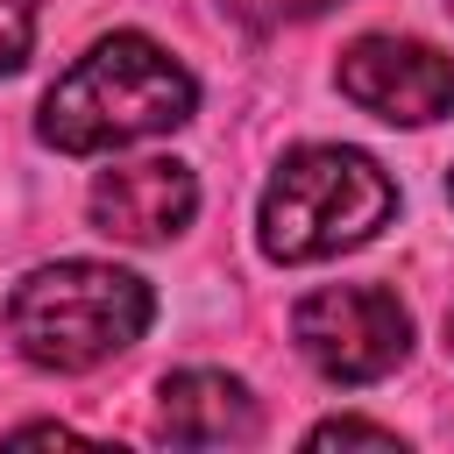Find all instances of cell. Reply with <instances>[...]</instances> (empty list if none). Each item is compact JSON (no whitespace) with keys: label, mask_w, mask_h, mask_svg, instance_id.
<instances>
[{"label":"cell","mask_w":454,"mask_h":454,"mask_svg":"<svg viewBox=\"0 0 454 454\" xmlns=\"http://www.w3.org/2000/svg\"><path fill=\"white\" fill-rule=\"evenodd\" d=\"M192 106H199V85L156 35L114 28L43 92L35 135L64 156H99V149H128L184 128Z\"/></svg>","instance_id":"6da1fadb"},{"label":"cell","mask_w":454,"mask_h":454,"mask_svg":"<svg viewBox=\"0 0 454 454\" xmlns=\"http://www.w3.org/2000/svg\"><path fill=\"white\" fill-rule=\"evenodd\" d=\"M390 213H397V184L369 149L305 142L270 170L255 206V241L270 262H326L362 248Z\"/></svg>","instance_id":"7a4b0ae2"},{"label":"cell","mask_w":454,"mask_h":454,"mask_svg":"<svg viewBox=\"0 0 454 454\" xmlns=\"http://www.w3.org/2000/svg\"><path fill=\"white\" fill-rule=\"evenodd\" d=\"M156 319V298L135 270H114V262H43L14 284L7 298V333L14 348L35 362V369H57V376H78V369H99L114 362L121 348H135Z\"/></svg>","instance_id":"3957f363"},{"label":"cell","mask_w":454,"mask_h":454,"mask_svg":"<svg viewBox=\"0 0 454 454\" xmlns=\"http://www.w3.org/2000/svg\"><path fill=\"white\" fill-rule=\"evenodd\" d=\"M291 333L326 383H383L411 355V312L383 284H326L298 298Z\"/></svg>","instance_id":"277c9868"},{"label":"cell","mask_w":454,"mask_h":454,"mask_svg":"<svg viewBox=\"0 0 454 454\" xmlns=\"http://www.w3.org/2000/svg\"><path fill=\"white\" fill-rule=\"evenodd\" d=\"M340 92L390 121V128H426L440 114H454V57H440L419 35H355L340 50Z\"/></svg>","instance_id":"5b68a950"},{"label":"cell","mask_w":454,"mask_h":454,"mask_svg":"<svg viewBox=\"0 0 454 454\" xmlns=\"http://www.w3.org/2000/svg\"><path fill=\"white\" fill-rule=\"evenodd\" d=\"M85 206H92V227L114 241H170L199 213V177L177 156H142V163L99 170Z\"/></svg>","instance_id":"8992f818"},{"label":"cell","mask_w":454,"mask_h":454,"mask_svg":"<svg viewBox=\"0 0 454 454\" xmlns=\"http://www.w3.org/2000/svg\"><path fill=\"white\" fill-rule=\"evenodd\" d=\"M156 433L170 447H234V440H255V397L227 369H177V376H163Z\"/></svg>","instance_id":"52a82bcc"},{"label":"cell","mask_w":454,"mask_h":454,"mask_svg":"<svg viewBox=\"0 0 454 454\" xmlns=\"http://www.w3.org/2000/svg\"><path fill=\"white\" fill-rule=\"evenodd\" d=\"M241 28H255V35H270V28H291V21H319L326 7H340V0H220Z\"/></svg>","instance_id":"ba28073f"},{"label":"cell","mask_w":454,"mask_h":454,"mask_svg":"<svg viewBox=\"0 0 454 454\" xmlns=\"http://www.w3.org/2000/svg\"><path fill=\"white\" fill-rule=\"evenodd\" d=\"M35 7L43 0H0V78L28 64V50H35Z\"/></svg>","instance_id":"9c48e42d"},{"label":"cell","mask_w":454,"mask_h":454,"mask_svg":"<svg viewBox=\"0 0 454 454\" xmlns=\"http://www.w3.org/2000/svg\"><path fill=\"white\" fill-rule=\"evenodd\" d=\"M305 447H404L390 426H369V419H326L305 433Z\"/></svg>","instance_id":"30bf717a"},{"label":"cell","mask_w":454,"mask_h":454,"mask_svg":"<svg viewBox=\"0 0 454 454\" xmlns=\"http://www.w3.org/2000/svg\"><path fill=\"white\" fill-rule=\"evenodd\" d=\"M447 348H454V312H447Z\"/></svg>","instance_id":"8fae6325"},{"label":"cell","mask_w":454,"mask_h":454,"mask_svg":"<svg viewBox=\"0 0 454 454\" xmlns=\"http://www.w3.org/2000/svg\"><path fill=\"white\" fill-rule=\"evenodd\" d=\"M447 14H454V0H447Z\"/></svg>","instance_id":"7c38bea8"},{"label":"cell","mask_w":454,"mask_h":454,"mask_svg":"<svg viewBox=\"0 0 454 454\" xmlns=\"http://www.w3.org/2000/svg\"><path fill=\"white\" fill-rule=\"evenodd\" d=\"M447 192H454V184H447Z\"/></svg>","instance_id":"4fadbf2b"}]
</instances>
